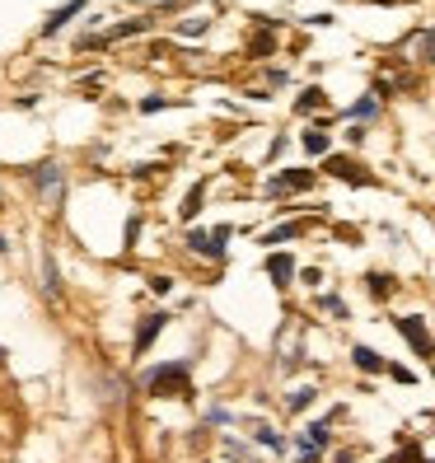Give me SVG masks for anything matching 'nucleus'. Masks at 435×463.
<instances>
[{
    "mask_svg": "<svg viewBox=\"0 0 435 463\" xmlns=\"http://www.w3.org/2000/svg\"><path fill=\"white\" fill-rule=\"evenodd\" d=\"M146 389H150L155 398H178V393H187V365H159V370H150V374H146Z\"/></svg>",
    "mask_w": 435,
    "mask_h": 463,
    "instance_id": "f257e3e1",
    "label": "nucleus"
},
{
    "mask_svg": "<svg viewBox=\"0 0 435 463\" xmlns=\"http://www.w3.org/2000/svg\"><path fill=\"white\" fill-rule=\"evenodd\" d=\"M398 323V333H402V342L417 351V356H435V342H430V333H426V323L417 318V314H402V318H393Z\"/></svg>",
    "mask_w": 435,
    "mask_h": 463,
    "instance_id": "f03ea898",
    "label": "nucleus"
},
{
    "mask_svg": "<svg viewBox=\"0 0 435 463\" xmlns=\"http://www.w3.org/2000/svg\"><path fill=\"white\" fill-rule=\"evenodd\" d=\"M328 174L342 178V183H356V187H370V183H374V178L356 165V159H346V155H333V159H328Z\"/></svg>",
    "mask_w": 435,
    "mask_h": 463,
    "instance_id": "7ed1b4c3",
    "label": "nucleus"
},
{
    "mask_svg": "<svg viewBox=\"0 0 435 463\" xmlns=\"http://www.w3.org/2000/svg\"><path fill=\"white\" fill-rule=\"evenodd\" d=\"M314 187V169H286L281 178H271V193H305Z\"/></svg>",
    "mask_w": 435,
    "mask_h": 463,
    "instance_id": "20e7f679",
    "label": "nucleus"
},
{
    "mask_svg": "<svg viewBox=\"0 0 435 463\" xmlns=\"http://www.w3.org/2000/svg\"><path fill=\"white\" fill-rule=\"evenodd\" d=\"M29 178H33V187H38V193H47V197H52V193L61 187V165H57V159H47V165H38Z\"/></svg>",
    "mask_w": 435,
    "mask_h": 463,
    "instance_id": "39448f33",
    "label": "nucleus"
},
{
    "mask_svg": "<svg viewBox=\"0 0 435 463\" xmlns=\"http://www.w3.org/2000/svg\"><path fill=\"white\" fill-rule=\"evenodd\" d=\"M267 277L277 281V286H290V277H295V258H290V253H271V258H267Z\"/></svg>",
    "mask_w": 435,
    "mask_h": 463,
    "instance_id": "423d86ee",
    "label": "nucleus"
},
{
    "mask_svg": "<svg viewBox=\"0 0 435 463\" xmlns=\"http://www.w3.org/2000/svg\"><path fill=\"white\" fill-rule=\"evenodd\" d=\"M165 323H169L165 314H150V318L141 323V328H136V356H146V346L159 337V328H165Z\"/></svg>",
    "mask_w": 435,
    "mask_h": 463,
    "instance_id": "0eeeda50",
    "label": "nucleus"
},
{
    "mask_svg": "<svg viewBox=\"0 0 435 463\" xmlns=\"http://www.w3.org/2000/svg\"><path fill=\"white\" fill-rule=\"evenodd\" d=\"M80 10H85V0H71V5H61L57 14H52V19L43 24V33H47V38H52V33H61V29H66V24H71Z\"/></svg>",
    "mask_w": 435,
    "mask_h": 463,
    "instance_id": "6e6552de",
    "label": "nucleus"
},
{
    "mask_svg": "<svg viewBox=\"0 0 435 463\" xmlns=\"http://www.w3.org/2000/svg\"><path fill=\"white\" fill-rule=\"evenodd\" d=\"M136 33H150V19H141V14L122 19L118 29H108V43H122V38H136Z\"/></svg>",
    "mask_w": 435,
    "mask_h": 463,
    "instance_id": "1a4fd4ad",
    "label": "nucleus"
},
{
    "mask_svg": "<svg viewBox=\"0 0 435 463\" xmlns=\"http://www.w3.org/2000/svg\"><path fill=\"white\" fill-rule=\"evenodd\" d=\"M351 361H356V370H365V374H379V370H384V356H379L374 346H356V351H351Z\"/></svg>",
    "mask_w": 435,
    "mask_h": 463,
    "instance_id": "9d476101",
    "label": "nucleus"
},
{
    "mask_svg": "<svg viewBox=\"0 0 435 463\" xmlns=\"http://www.w3.org/2000/svg\"><path fill=\"white\" fill-rule=\"evenodd\" d=\"M365 290H370L374 299H389V295L398 290V281L389 277V271H370V277H365Z\"/></svg>",
    "mask_w": 435,
    "mask_h": 463,
    "instance_id": "9b49d317",
    "label": "nucleus"
},
{
    "mask_svg": "<svg viewBox=\"0 0 435 463\" xmlns=\"http://www.w3.org/2000/svg\"><path fill=\"white\" fill-rule=\"evenodd\" d=\"M187 249H193V253H202V258H221V253H225L221 243H215L211 234H202V230H193V234H187Z\"/></svg>",
    "mask_w": 435,
    "mask_h": 463,
    "instance_id": "f8f14e48",
    "label": "nucleus"
},
{
    "mask_svg": "<svg viewBox=\"0 0 435 463\" xmlns=\"http://www.w3.org/2000/svg\"><path fill=\"white\" fill-rule=\"evenodd\" d=\"M43 290H47L52 299L61 295V271H57V262H52V258H43Z\"/></svg>",
    "mask_w": 435,
    "mask_h": 463,
    "instance_id": "ddd939ff",
    "label": "nucleus"
},
{
    "mask_svg": "<svg viewBox=\"0 0 435 463\" xmlns=\"http://www.w3.org/2000/svg\"><path fill=\"white\" fill-rule=\"evenodd\" d=\"M300 234H305V225H300V221H290V225L267 230V234H262V243H286V239H300Z\"/></svg>",
    "mask_w": 435,
    "mask_h": 463,
    "instance_id": "4468645a",
    "label": "nucleus"
},
{
    "mask_svg": "<svg viewBox=\"0 0 435 463\" xmlns=\"http://www.w3.org/2000/svg\"><path fill=\"white\" fill-rule=\"evenodd\" d=\"M314 398H318V389L305 384V389H295V393L286 398V407H290V412H305V407H314Z\"/></svg>",
    "mask_w": 435,
    "mask_h": 463,
    "instance_id": "2eb2a0df",
    "label": "nucleus"
},
{
    "mask_svg": "<svg viewBox=\"0 0 435 463\" xmlns=\"http://www.w3.org/2000/svg\"><path fill=\"white\" fill-rule=\"evenodd\" d=\"M202 197H206V183H197V187H193V193H187V202L178 206V215H183V221H193V215L202 211Z\"/></svg>",
    "mask_w": 435,
    "mask_h": 463,
    "instance_id": "dca6fc26",
    "label": "nucleus"
},
{
    "mask_svg": "<svg viewBox=\"0 0 435 463\" xmlns=\"http://www.w3.org/2000/svg\"><path fill=\"white\" fill-rule=\"evenodd\" d=\"M323 103H328V99H323V90L314 85V90H305L300 99H295V113H314V108H323Z\"/></svg>",
    "mask_w": 435,
    "mask_h": 463,
    "instance_id": "f3484780",
    "label": "nucleus"
},
{
    "mask_svg": "<svg viewBox=\"0 0 435 463\" xmlns=\"http://www.w3.org/2000/svg\"><path fill=\"white\" fill-rule=\"evenodd\" d=\"M300 440H305V445H314V449H323V445H328V421H314V426L300 435Z\"/></svg>",
    "mask_w": 435,
    "mask_h": 463,
    "instance_id": "a211bd4d",
    "label": "nucleus"
},
{
    "mask_svg": "<svg viewBox=\"0 0 435 463\" xmlns=\"http://www.w3.org/2000/svg\"><path fill=\"white\" fill-rule=\"evenodd\" d=\"M305 150L309 155H328V131H305Z\"/></svg>",
    "mask_w": 435,
    "mask_h": 463,
    "instance_id": "6ab92c4d",
    "label": "nucleus"
},
{
    "mask_svg": "<svg viewBox=\"0 0 435 463\" xmlns=\"http://www.w3.org/2000/svg\"><path fill=\"white\" fill-rule=\"evenodd\" d=\"M211 29V19H187V24H178V38H202Z\"/></svg>",
    "mask_w": 435,
    "mask_h": 463,
    "instance_id": "aec40b11",
    "label": "nucleus"
},
{
    "mask_svg": "<svg viewBox=\"0 0 435 463\" xmlns=\"http://www.w3.org/2000/svg\"><path fill=\"white\" fill-rule=\"evenodd\" d=\"M258 440H262L267 449H286V440H281V435L271 430V426H258Z\"/></svg>",
    "mask_w": 435,
    "mask_h": 463,
    "instance_id": "412c9836",
    "label": "nucleus"
},
{
    "mask_svg": "<svg viewBox=\"0 0 435 463\" xmlns=\"http://www.w3.org/2000/svg\"><path fill=\"white\" fill-rule=\"evenodd\" d=\"M271 47H277V43H271V29H262V38H253V47H249V52H253V57H267Z\"/></svg>",
    "mask_w": 435,
    "mask_h": 463,
    "instance_id": "4be33fe9",
    "label": "nucleus"
},
{
    "mask_svg": "<svg viewBox=\"0 0 435 463\" xmlns=\"http://www.w3.org/2000/svg\"><path fill=\"white\" fill-rule=\"evenodd\" d=\"M379 113V99H361L356 108H351V118H374Z\"/></svg>",
    "mask_w": 435,
    "mask_h": 463,
    "instance_id": "5701e85b",
    "label": "nucleus"
},
{
    "mask_svg": "<svg viewBox=\"0 0 435 463\" xmlns=\"http://www.w3.org/2000/svg\"><path fill=\"white\" fill-rule=\"evenodd\" d=\"M323 309H328L333 318H346V305H342V299H337V295H323Z\"/></svg>",
    "mask_w": 435,
    "mask_h": 463,
    "instance_id": "b1692460",
    "label": "nucleus"
},
{
    "mask_svg": "<svg viewBox=\"0 0 435 463\" xmlns=\"http://www.w3.org/2000/svg\"><path fill=\"white\" fill-rule=\"evenodd\" d=\"M421 61H435V29L421 38Z\"/></svg>",
    "mask_w": 435,
    "mask_h": 463,
    "instance_id": "393cba45",
    "label": "nucleus"
},
{
    "mask_svg": "<svg viewBox=\"0 0 435 463\" xmlns=\"http://www.w3.org/2000/svg\"><path fill=\"white\" fill-rule=\"evenodd\" d=\"M295 449H300V458H305V463H318V458H323V449H314V445H305V440L295 445Z\"/></svg>",
    "mask_w": 435,
    "mask_h": 463,
    "instance_id": "a878e982",
    "label": "nucleus"
},
{
    "mask_svg": "<svg viewBox=\"0 0 435 463\" xmlns=\"http://www.w3.org/2000/svg\"><path fill=\"white\" fill-rule=\"evenodd\" d=\"M150 290H155V295H169L174 281H169V277H150Z\"/></svg>",
    "mask_w": 435,
    "mask_h": 463,
    "instance_id": "bb28decb",
    "label": "nucleus"
},
{
    "mask_svg": "<svg viewBox=\"0 0 435 463\" xmlns=\"http://www.w3.org/2000/svg\"><path fill=\"white\" fill-rule=\"evenodd\" d=\"M393 379H398V384H412V370H402V365H384Z\"/></svg>",
    "mask_w": 435,
    "mask_h": 463,
    "instance_id": "cd10ccee",
    "label": "nucleus"
},
{
    "mask_svg": "<svg viewBox=\"0 0 435 463\" xmlns=\"http://www.w3.org/2000/svg\"><path fill=\"white\" fill-rule=\"evenodd\" d=\"M159 108H169V99H141V113H159Z\"/></svg>",
    "mask_w": 435,
    "mask_h": 463,
    "instance_id": "c85d7f7f",
    "label": "nucleus"
},
{
    "mask_svg": "<svg viewBox=\"0 0 435 463\" xmlns=\"http://www.w3.org/2000/svg\"><path fill=\"white\" fill-rule=\"evenodd\" d=\"M389 463H426V454H417V449H407V454H398V458H389Z\"/></svg>",
    "mask_w": 435,
    "mask_h": 463,
    "instance_id": "c756f323",
    "label": "nucleus"
},
{
    "mask_svg": "<svg viewBox=\"0 0 435 463\" xmlns=\"http://www.w3.org/2000/svg\"><path fill=\"white\" fill-rule=\"evenodd\" d=\"M0 253H10V243H5V234H0Z\"/></svg>",
    "mask_w": 435,
    "mask_h": 463,
    "instance_id": "7c9ffc66",
    "label": "nucleus"
},
{
    "mask_svg": "<svg viewBox=\"0 0 435 463\" xmlns=\"http://www.w3.org/2000/svg\"><path fill=\"white\" fill-rule=\"evenodd\" d=\"M337 463H351V454H337Z\"/></svg>",
    "mask_w": 435,
    "mask_h": 463,
    "instance_id": "2f4dec72",
    "label": "nucleus"
}]
</instances>
